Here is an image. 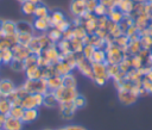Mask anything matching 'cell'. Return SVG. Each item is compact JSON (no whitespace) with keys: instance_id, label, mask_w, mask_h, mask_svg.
Returning <instances> with one entry per match:
<instances>
[{"instance_id":"6da1fadb","label":"cell","mask_w":152,"mask_h":130,"mask_svg":"<svg viewBox=\"0 0 152 130\" xmlns=\"http://www.w3.org/2000/svg\"><path fill=\"white\" fill-rule=\"evenodd\" d=\"M139 97V91L132 86V85H127V83H121V86L118 89V98L120 100L121 104L124 105H132L137 101Z\"/></svg>"},{"instance_id":"7a4b0ae2","label":"cell","mask_w":152,"mask_h":130,"mask_svg":"<svg viewBox=\"0 0 152 130\" xmlns=\"http://www.w3.org/2000/svg\"><path fill=\"white\" fill-rule=\"evenodd\" d=\"M55 95L57 98L58 104H65V103H72L74 99L80 94L76 87H65V86H61L59 88H57L55 92Z\"/></svg>"},{"instance_id":"3957f363","label":"cell","mask_w":152,"mask_h":130,"mask_svg":"<svg viewBox=\"0 0 152 130\" xmlns=\"http://www.w3.org/2000/svg\"><path fill=\"white\" fill-rule=\"evenodd\" d=\"M21 87L25 89V92L27 94H36V93H40L44 94L46 93L48 86H46V81L44 79H38V80H28L26 79L25 82L21 85Z\"/></svg>"},{"instance_id":"277c9868","label":"cell","mask_w":152,"mask_h":130,"mask_svg":"<svg viewBox=\"0 0 152 130\" xmlns=\"http://www.w3.org/2000/svg\"><path fill=\"white\" fill-rule=\"evenodd\" d=\"M21 106L26 109H38L43 106V94L36 93V94H26L21 99Z\"/></svg>"},{"instance_id":"5b68a950","label":"cell","mask_w":152,"mask_h":130,"mask_svg":"<svg viewBox=\"0 0 152 130\" xmlns=\"http://www.w3.org/2000/svg\"><path fill=\"white\" fill-rule=\"evenodd\" d=\"M40 55H43V57L48 61V63L52 64V66H55L61 60V52H59L56 44H50L49 47L43 49Z\"/></svg>"},{"instance_id":"8992f818","label":"cell","mask_w":152,"mask_h":130,"mask_svg":"<svg viewBox=\"0 0 152 130\" xmlns=\"http://www.w3.org/2000/svg\"><path fill=\"white\" fill-rule=\"evenodd\" d=\"M76 68L80 70V73H82L83 75H86L89 79H93V69H91V62L89 60H87L86 57H83L82 54H77V60H76Z\"/></svg>"},{"instance_id":"52a82bcc","label":"cell","mask_w":152,"mask_h":130,"mask_svg":"<svg viewBox=\"0 0 152 130\" xmlns=\"http://www.w3.org/2000/svg\"><path fill=\"white\" fill-rule=\"evenodd\" d=\"M91 69H93V78H101L104 80L110 79L108 74V64L107 62H91Z\"/></svg>"},{"instance_id":"ba28073f","label":"cell","mask_w":152,"mask_h":130,"mask_svg":"<svg viewBox=\"0 0 152 130\" xmlns=\"http://www.w3.org/2000/svg\"><path fill=\"white\" fill-rule=\"evenodd\" d=\"M58 110H59V114L63 119L65 120H70L75 117L76 113V107L74 106L72 103H65V104H58Z\"/></svg>"},{"instance_id":"9c48e42d","label":"cell","mask_w":152,"mask_h":130,"mask_svg":"<svg viewBox=\"0 0 152 130\" xmlns=\"http://www.w3.org/2000/svg\"><path fill=\"white\" fill-rule=\"evenodd\" d=\"M70 12L74 17H82L87 12L84 0H72L70 4Z\"/></svg>"},{"instance_id":"30bf717a","label":"cell","mask_w":152,"mask_h":130,"mask_svg":"<svg viewBox=\"0 0 152 130\" xmlns=\"http://www.w3.org/2000/svg\"><path fill=\"white\" fill-rule=\"evenodd\" d=\"M23 126H24V123L21 119L6 116V119L2 125V130H23Z\"/></svg>"},{"instance_id":"8fae6325","label":"cell","mask_w":152,"mask_h":130,"mask_svg":"<svg viewBox=\"0 0 152 130\" xmlns=\"http://www.w3.org/2000/svg\"><path fill=\"white\" fill-rule=\"evenodd\" d=\"M17 86L14 85V82L10 79H0V95L4 97H8L10 94H12L15 91Z\"/></svg>"},{"instance_id":"7c38bea8","label":"cell","mask_w":152,"mask_h":130,"mask_svg":"<svg viewBox=\"0 0 152 130\" xmlns=\"http://www.w3.org/2000/svg\"><path fill=\"white\" fill-rule=\"evenodd\" d=\"M12 51H13V55H14V58H18V60H25L31 52L30 48L27 45H21V44H14L12 48Z\"/></svg>"},{"instance_id":"4fadbf2b","label":"cell","mask_w":152,"mask_h":130,"mask_svg":"<svg viewBox=\"0 0 152 130\" xmlns=\"http://www.w3.org/2000/svg\"><path fill=\"white\" fill-rule=\"evenodd\" d=\"M55 74L56 75H59V76H63V75H65V74H68V73H71L75 68L68 62V61H65V60H59L55 66Z\"/></svg>"},{"instance_id":"5bb4252c","label":"cell","mask_w":152,"mask_h":130,"mask_svg":"<svg viewBox=\"0 0 152 130\" xmlns=\"http://www.w3.org/2000/svg\"><path fill=\"white\" fill-rule=\"evenodd\" d=\"M25 75H26V79H28V80H38V79H42V68L37 63L36 64L26 66V68H25Z\"/></svg>"},{"instance_id":"9a60e30c","label":"cell","mask_w":152,"mask_h":130,"mask_svg":"<svg viewBox=\"0 0 152 130\" xmlns=\"http://www.w3.org/2000/svg\"><path fill=\"white\" fill-rule=\"evenodd\" d=\"M32 25H33L34 31H38L40 33H45L50 29V24H49L48 18H34V20L32 21Z\"/></svg>"},{"instance_id":"2e32d148","label":"cell","mask_w":152,"mask_h":130,"mask_svg":"<svg viewBox=\"0 0 152 130\" xmlns=\"http://www.w3.org/2000/svg\"><path fill=\"white\" fill-rule=\"evenodd\" d=\"M43 106L48 109H56L58 107V101L52 91H48L46 93L43 94Z\"/></svg>"},{"instance_id":"e0dca14e","label":"cell","mask_w":152,"mask_h":130,"mask_svg":"<svg viewBox=\"0 0 152 130\" xmlns=\"http://www.w3.org/2000/svg\"><path fill=\"white\" fill-rule=\"evenodd\" d=\"M1 32H2V37L15 35V33H17V24H15V21L10 20V19L4 20Z\"/></svg>"},{"instance_id":"ac0fdd59","label":"cell","mask_w":152,"mask_h":130,"mask_svg":"<svg viewBox=\"0 0 152 130\" xmlns=\"http://www.w3.org/2000/svg\"><path fill=\"white\" fill-rule=\"evenodd\" d=\"M48 19H49L50 27H56L61 21H63V20L65 19V16H64V13H63L62 11L55 10V11H52V12L49 14Z\"/></svg>"},{"instance_id":"d6986e66","label":"cell","mask_w":152,"mask_h":130,"mask_svg":"<svg viewBox=\"0 0 152 130\" xmlns=\"http://www.w3.org/2000/svg\"><path fill=\"white\" fill-rule=\"evenodd\" d=\"M17 24V32L18 33H31V35H34V29H33V25L32 23L27 21V20H19V21H15Z\"/></svg>"},{"instance_id":"ffe728a7","label":"cell","mask_w":152,"mask_h":130,"mask_svg":"<svg viewBox=\"0 0 152 130\" xmlns=\"http://www.w3.org/2000/svg\"><path fill=\"white\" fill-rule=\"evenodd\" d=\"M45 81H46L48 89L49 91H52V92H55L57 88H59L62 86V78L59 75H56V74L52 75V76H50V78H48Z\"/></svg>"},{"instance_id":"44dd1931","label":"cell","mask_w":152,"mask_h":130,"mask_svg":"<svg viewBox=\"0 0 152 130\" xmlns=\"http://www.w3.org/2000/svg\"><path fill=\"white\" fill-rule=\"evenodd\" d=\"M38 118V109H26L23 114V123H32Z\"/></svg>"},{"instance_id":"7402d4cb","label":"cell","mask_w":152,"mask_h":130,"mask_svg":"<svg viewBox=\"0 0 152 130\" xmlns=\"http://www.w3.org/2000/svg\"><path fill=\"white\" fill-rule=\"evenodd\" d=\"M46 36L52 44H57L63 38V33L59 30H57L56 27H50L49 31L46 32Z\"/></svg>"},{"instance_id":"603a6c76","label":"cell","mask_w":152,"mask_h":130,"mask_svg":"<svg viewBox=\"0 0 152 130\" xmlns=\"http://www.w3.org/2000/svg\"><path fill=\"white\" fill-rule=\"evenodd\" d=\"M62 78V85L65 87H77V80L74 75V73H68Z\"/></svg>"},{"instance_id":"cb8c5ba5","label":"cell","mask_w":152,"mask_h":130,"mask_svg":"<svg viewBox=\"0 0 152 130\" xmlns=\"http://www.w3.org/2000/svg\"><path fill=\"white\" fill-rule=\"evenodd\" d=\"M12 107V103L8 99V97L0 95V113L7 116L10 113V110Z\"/></svg>"},{"instance_id":"d4e9b609","label":"cell","mask_w":152,"mask_h":130,"mask_svg":"<svg viewBox=\"0 0 152 130\" xmlns=\"http://www.w3.org/2000/svg\"><path fill=\"white\" fill-rule=\"evenodd\" d=\"M50 14L49 12V8L42 2V4H38L36 6V10H34V13H33V17L34 18H48Z\"/></svg>"},{"instance_id":"484cf974","label":"cell","mask_w":152,"mask_h":130,"mask_svg":"<svg viewBox=\"0 0 152 130\" xmlns=\"http://www.w3.org/2000/svg\"><path fill=\"white\" fill-rule=\"evenodd\" d=\"M70 45H71V51L74 54H82V50H83V47H84L82 39H80V38H72L70 41Z\"/></svg>"},{"instance_id":"4316f807","label":"cell","mask_w":152,"mask_h":130,"mask_svg":"<svg viewBox=\"0 0 152 130\" xmlns=\"http://www.w3.org/2000/svg\"><path fill=\"white\" fill-rule=\"evenodd\" d=\"M10 68L11 70L15 72V73H19V72H25V63L23 60H18V58H13V61L10 63Z\"/></svg>"},{"instance_id":"83f0119b","label":"cell","mask_w":152,"mask_h":130,"mask_svg":"<svg viewBox=\"0 0 152 130\" xmlns=\"http://www.w3.org/2000/svg\"><path fill=\"white\" fill-rule=\"evenodd\" d=\"M24 111H25V109L21 105H12V107L10 110V113L7 116H11L13 118L21 119L23 118V114H24Z\"/></svg>"},{"instance_id":"f1b7e54d","label":"cell","mask_w":152,"mask_h":130,"mask_svg":"<svg viewBox=\"0 0 152 130\" xmlns=\"http://www.w3.org/2000/svg\"><path fill=\"white\" fill-rule=\"evenodd\" d=\"M90 62H99V63L106 62V50H103V49H95Z\"/></svg>"},{"instance_id":"f546056e","label":"cell","mask_w":152,"mask_h":130,"mask_svg":"<svg viewBox=\"0 0 152 130\" xmlns=\"http://www.w3.org/2000/svg\"><path fill=\"white\" fill-rule=\"evenodd\" d=\"M36 6L34 4H32L31 1H25L21 4V12L25 14V16H33L34 13V10H36Z\"/></svg>"},{"instance_id":"4dcf8cb0","label":"cell","mask_w":152,"mask_h":130,"mask_svg":"<svg viewBox=\"0 0 152 130\" xmlns=\"http://www.w3.org/2000/svg\"><path fill=\"white\" fill-rule=\"evenodd\" d=\"M34 35H31V33H18L17 32V41H18V44H21V45H28L31 39L33 38Z\"/></svg>"},{"instance_id":"1f68e13d","label":"cell","mask_w":152,"mask_h":130,"mask_svg":"<svg viewBox=\"0 0 152 130\" xmlns=\"http://www.w3.org/2000/svg\"><path fill=\"white\" fill-rule=\"evenodd\" d=\"M0 52H1V60H2L4 64H10L13 61L14 55H13L12 49H5V50H2Z\"/></svg>"},{"instance_id":"d6a6232c","label":"cell","mask_w":152,"mask_h":130,"mask_svg":"<svg viewBox=\"0 0 152 130\" xmlns=\"http://www.w3.org/2000/svg\"><path fill=\"white\" fill-rule=\"evenodd\" d=\"M93 13H94L96 17H103V16H107V13H108V7H107L104 4L99 2V4L96 5V7H95V10H94Z\"/></svg>"},{"instance_id":"836d02e7","label":"cell","mask_w":152,"mask_h":130,"mask_svg":"<svg viewBox=\"0 0 152 130\" xmlns=\"http://www.w3.org/2000/svg\"><path fill=\"white\" fill-rule=\"evenodd\" d=\"M72 31H74V36L75 38H80V39H83L88 32L86 31V29L83 27V25H78V26H72Z\"/></svg>"},{"instance_id":"e575fe53","label":"cell","mask_w":152,"mask_h":130,"mask_svg":"<svg viewBox=\"0 0 152 130\" xmlns=\"http://www.w3.org/2000/svg\"><path fill=\"white\" fill-rule=\"evenodd\" d=\"M95 47L94 45H91V44H86L84 47H83V50H82V55H83V57H86L87 60H91V57H93V54H94V51H95Z\"/></svg>"},{"instance_id":"d590c367","label":"cell","mask_w":152,"mask_h":130,"mask_svg":"<svg viewBox=\"0 0 152 130\" xmlns=\"http://www.w3.org/2000/svg\"><path fill=\"white\" fill-rule=\"evenodd\" d=\"M72 104H74V106L76 107V110H80V109H83V107L86 106L87 100H86V98H84L82 94H78V95L74 99Z\"/></svg>"},{"instance_id":"8d00e7d4","label":"cell","mask_w":152,"mask_h":130,"mask_svg":"<svg viewBox=\"0 0 152 130\" xmlns=\"http://www.w3.org/2000/svg\"><path fill=\"white\" fill-rule=\"evenodd\" d=\"M70 27H72V24H71V21H70V20H68L66 18H65L63 21H61V23L56 26V29H57V30H59L62 33H63V32H65L66 30H69Z\"/></svg>"},{"instance_id":"74e56055","label":"cell","mask_w":152,"mask_h":130,"mask_svg":"<svg viewBox=\"0 0 152 130\" xmlns=\"http://www.w3.org/2000/svg\"><path fill=\"white\" fill-rule=\"evenodd\" d=\"M37 60H38V55H36V54H30V55L24 60V63H25V66L36 64V63H37Z\"/></svg>"},{"instance_id":"f35d334b","label":"cell","mask_w":152,"mask_h":130,"mask_svg":"<svg viewBox=\"0 0 152 130\" xmlns=\"http://www.w3.org/2000/svg\"><path fill=\"white\" fill-rule=\"evenodd\" d=\"M97 4H99V1H97V0H87V1H86L87 12H90V13H93Z\"/></svg>"},{"instance_id":"ab89813d","label":"cell","mask_w":152,"mask_h":130,"mask_svg":"<svg viewBox=\"0 0 152 130\" xmlns=\"http://www.w3.org/2000/svg\"><path fill=\"white\" fill-rule=\"evenodd\" d=\"M58 130H87L86 128L81 126V125H75V124H71V125H66V126H63Z\"/></svg>"},{"instance_id":"60d3db41","label":"cell","mask_w":152,"mask_h":130,"mask_svg":"<svg viewBox=\"0 0 152 130\" xmlns=\"http://www.w3.org/2000/svg\"><path fill=\"white\" fill-rule=\"evenodd\" d=\"M5 119H6V116L2 114V113H0V129H2V125H4Z\"/></svg>"},{"instance_id":"b9f144b4","label":"cell","mask_w":152,"mask_h":130,"mask_svg":"<svg viewBox=\"0 0 152 130\" xmlns=\"http://www.w3.org/2000/svg\"><path fill=\"white\" fill-rule=\"evenodd\" d=\"M28 1H31V2H32V4H34V5L42 4V0H28Z\"/></svg>"},{"instance_id":"7bdbcfd3","label":"cell","mask_w":152,"mask_h":130,"mask_svg":"<svg viewBox=\"0 0 152 130\" xmlns=\"http://www.w3.org/2000/svg\"><path fill=\"white\" fill-rule=\"evenodd\" d=\"M2 23H4V20H2V19H0V36H2V32H1V29H2Z\"/></svg>"},{"instance_id":"ee69618b","label":"cell","mask_w":152,"mask_h":130,"mask_svg":"<svg viewBox=\"0 0 152 130\" xmlns=\"http://www.w3.org/2000/svg\"><path fill=\"white\" fill-rule=\"evenodd\" d=\"M17 1H19L20 4H23V2H25V1H27V0H17Z\"/></svg>"},{"instance_id":"f6af8a7d","label":"cell","mask_w":152,"mask_h":130,"mask_svg":"<svg viewBox=\"0 0 152 130\" xmlns=\"http://www.w3.org/2000/svg\"><path fill=\"white\" fill-rule=\"evenodd\" d=\"M2 63V60H1V52H0V64Z\"/></svg>"},{"instance_id":"bcb514c9","label":"cell","mask_w":152,"mask_h":130,"mask_svg":"<svg viewBox=\"0 0 152 130\" xmlns=\"http://www.w3.org/2000/svg\"><path fill=\"white\" fill-rule=\"evenodd\" d=\"M45 130H51V129H45Z\"/></svg>"},{"instance_id":"7dc6e473","label":"cell","mask_w":152,"mask_h":130,"mask_svg":"<svg viewBox=\"0 0 152 130\" xmlns=\"http://www.w3.org/2000/svg\"><path fill=\"white\" fill-rule=\"evenodd\" d=\"M1 37H2V36H0V39H1Z\"/></svg>"},{"instance_id":"c3c4849f","label":"cell","mask_w":152,"mask_h":130,"mask_svg":"<svg viewBox=\"0 0 152 130\" xmlns=\"http://www.w3.org/2000/svg\"><path fill=\"white\" fill-rule=\"evenodd\" d=\"M0 130H2V129H0Z\"/></svg>"}]
</instances>
